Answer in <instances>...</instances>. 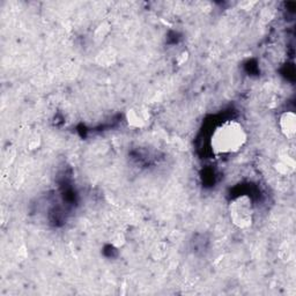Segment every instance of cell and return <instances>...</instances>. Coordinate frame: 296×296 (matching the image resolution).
Wrapping results in <instances>:
<instances>
[{
    "mask_svg": "<svg viewBox=\"0 0 296 296\" xmlns=\"http://www.w3.org/2000/svg\"><path fill=\"white\" fill-rule=\"evenodd\" d=\"M274 170L280 176L290 177L294 175L296 170V162L294 159V155H292L287 151L281 152L273 164Z\"/></svg>",
    "mask_w": 296,
    "mask_h": 296,
    "instance_id": "4",
    "label": "cell"
},
{
    "mask_svg": "<svg viewBox=\"0 0 296 296\" xmlns=\"http://www.w3.org/2000/svg\"><path fill=\"white\" fill-rule=\"evenodd\" d=\"M27 149L30 152H35L42 146V136L38 132H31L27 138Z\"/></svg>",
    "mask_w": 296,
    "mask_h": 296,
    "instance_id": "8",
    "label": "cell"
},
{
    "mask_svg": "<svg viewBox=\"0 0 296 296\" xmlns=\"http://www.w3.org/2000/svg\"><path fill=\"white\" fill-rule=\"evenodd\" d=\"M278 125L283 136L288 139V140H293L296 136V115L294 111L287 110L284 111L279 116L278 119Z\"/></svg>",
    "mask_w": 296,
    "mask_h": 296,
    "instance_id": "5",
    "label": "cell"
},
{
    "mask_svg": "<svg viewBox=\"0 0 296 296\" xmlns=\"http://www.w3.org/2000/svg\"><path fill=\"white\" fill-rule=\"evenodd\" d=\"M111 31V24L108 21H104L97 25V28L95 29V39L98 42L103 41L107 36L110 34Z\"/></svg>",
    "mask_w": 296,
    "mask_h": 296,
    "instance_id": "10",
    "label": "cell"
},
{
    "mask_svg": "<svg viewBox=\"0 0 296 296\" xmlns=\"http://www.w3.org/2000/svg\"><path fill=\"white\" fill-rule=\"evenodd\" d=\"M117 58H118V53H117L116 49L111 46H107L100 50V52L96 54V57H95V64L100 67L109 68L114 66L117 63Z\"/></svg>",
    "mask_w": 296,
    "mask_h": 296,
    "instance_id": "6",
    "label": "cell"
},
{
    "mask_svg": "<svg viewBox=\"0 0 296 296\" xmlns=\"http://www.w3.org/2000/svg\"><path fill=\"white\" fill-rule=\"evenodd\" d=\"M127 242L126 234L122 232V230H116L111 234L110 236V244L116 249H122Z\"/></svg>",
    "mask_w": 296,
    "mask_h": 296,
    "instance_id": "7",
    "label": "cell"
},
{
    "mask_svg": "<svg viewBox=\"0 0 296 296\" xmlns=\"http://www.w3.org/2000/svg\"><path fill=\"white\" fill-rule=\"evenodd\" d=\"M279 257H280L281 261L285 262V263H290L291 261H293L294 249H293V247H292L291 243L285 242L283 246L280 247Z\"/></svg>",
    "mask_w": 296,
    "mask_h": 296,
    "instance_id": "9",
    "label": "cell"
},
{
    "mask_svg": "<svg viewBox=\"0 0 296 296\" xmlns=\"http://www.w3.org/2000/svg\"><path fill=\"white\" fill-rule=\"evenodd\" d=\"M152 120V112L144 104H134L126 109L125 122L127 126L134 130L146 129Z\"/></svg>",
    "mask_w": 296,
    "mask_h": 296,
    "instance_id": "3",
    "label": "cell"
},
{
    "mask_svg": "<svg viewBox=\"0 0 296 296\" xmlns=\"http://www.w3.org/2000/svg\"><path fill=\"white\" fill-rule=\"evenodd\" d=\"M188 59H189V52L188 51H183V52L180 54V57L177 58V63L180 65H183L188 61Z\"/></svg>",
    "mask_w": 296,
    "mask_h": 296,
    "instance_id": "12",
    "label": "cell"
},
{
    "mask_svg": "<svg viewBox=\"0 0 296 296\" xmlns=\"http://www.w3.org/2000/svg\"><path fill=\"white\" fill-rule=\"evenodd\" d=\"M230 224L240 230L250 229L255 224L254 200L248 195L234 197L227 206Z\"/></svg>",
    "mask_w": 296,
    "mask_h": 296,
    "instance_id": "2",
    "label": "cell"
},
{
    "mask_svg": "<svg viewBox=\"0 0 296 296\" xmlns=\"http://www.w3.org/2000/svg\"><path fill=\"white\" fill-rule=\"evenodd\" d=\"M249 134L246 126L236 119L219 124L210 137V148L215 156L236 154L248 144Z\"/></svg>",
    "mask_w": 296,
    "mask_h": 296,
    "instance_id": "1",
    "label": "cell"
},
{
    "mask_svg": "<svg viewBox=\"0 0 296 296\" xmlns=\"http://www.w3.org/2000/svg\"><path fill=\"white\" fill-rule=\"evenodd\" d=\"M167 246L164 243H158L152 250V256L155 261H162L167 255Z\"/></svg>",
    "mask_w": 296,
    "mask_h": 296,
    "instance_id": "11",
    "label": "cell"
}]
</instances>
